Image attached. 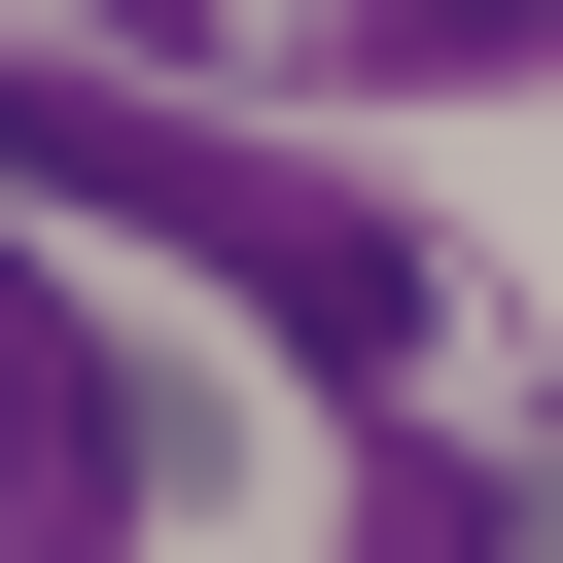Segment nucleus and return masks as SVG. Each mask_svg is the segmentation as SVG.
I'll return each instance as SVG.
<instances>
[{"instance_id": "2", "label": "nucleus", "mask_w": 563, "mask_h": 563, "mask_svg": "<svg viewBox=\"0 0 563 563\" xmlns=\"http://www.w3.org/2000/svg\"><path fill=\"white\" fill-rule=\"evenodd\" d=\"M387 70H563V0H352Z\"/></svg>"}, {"instance_id": "1", "label": "nucleus", "mask_w": 563, "mask_h": 563, "mask_svg": "<svg viewBox=\"0 0 563 563\" xmlns=\"http://www.w3.org/2000/svg\"><path fill=\"white\" fill-rule=\"evenodd\" d=\"M0 211H141L211 282H282V352H422V211L246 141V106H106V70H0Z\"/></svg>"}, {"instance_id": "3", "label": "nucleus", "mask_w": 563, "mask_h": 563, "mask_svg": "<svg viewBox=\"0 0 563 563\" xmlns=\"http://www.w3.org/2000/svg\"><path fill=\"white\" fill-rule=\"evenodd\" d=\"M493 528H528V563H563V422H528V457H493Z\"/></svg>"}]
</instances>
